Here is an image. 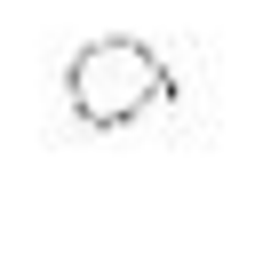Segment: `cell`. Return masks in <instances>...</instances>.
<instances>
[{
    "instance_id": "cell-1",
    "label": "cell",
    "mask_w": 255,
    "mask_h": 255,
    "mask_svg": "<svg viewBox=\"0 0 255 255\" xmlns=\"http://www.w3.org/2000/svg\"><path fill=\"white\" fill-rule=\"evenodd\" d=\"M167 96H175L167 64L143 40H128V32H104V40H88L64 64V104H72L80 128H128V120L159 112Z\"/></svg>"
}]
</instances>
